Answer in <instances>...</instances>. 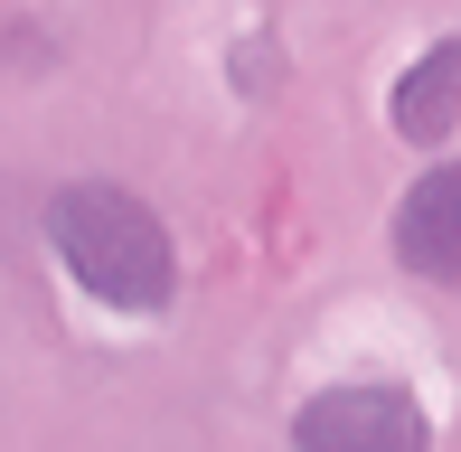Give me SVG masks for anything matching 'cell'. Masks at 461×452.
Segmentation results:
<instances>
[{"mask_svg":"<svg viewBox=\"0 0 461 452\" xmlns=\"http://www.w3.org/2000/svg\"><path fill=\"white\" fill-rule=\"evenodd\" d=\"M292 452H433V415L395 377H348L292 415Z\"/></svg>","mask_w":461,"mask_h":452,"instance_id":"cell-2","label":"cell"},{"mask_svg":"<svg viewBox=\"0 0 461 452\" xmlns=\"http://www.w3.org/2000/svg\"><path fill=\"white\" fill-rule=\"evenodd\" d=\"M48 245L76 274V293L104 302V312H170L179 293V245L160 208L122 179H67L48 198Z\"/></svg>","mask_w":461,"mask_h":452,"instance_id":"cell-1","label":"cell"},{"mask_svg":"<svg viewBox=\"0 0 461 452\" xmlns=\"http://www.w3.org/2000/svg\"><path fill=\"white\" fill-rule=\"evenodd\" d=\"M386 245L405 274L424 283H461V160H433L386 217Z\"/></svg>","mask_w":461,"mask_h":452,"instance_id":"cell-3","label":"cell"},{"mask_svg":"<svg viewBox=\"0 0 461 452\" xmlns=\"http://www.w3.org/2000/svg\"><path fill=\"white\" fill-rule=\"evenodd\" d=\"M386 122H395V141H414V151H443L461 132V38H433V48H414L405 67H395Z\"/></svg>","mask_w":461,"mask_h":452,"instance_id":"cell-4","label":"cell"}]
</instances>
